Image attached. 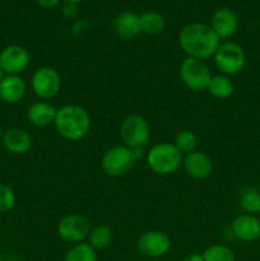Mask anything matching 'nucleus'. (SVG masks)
<instances>
[{
    "mask_svg": "<svg viewBox=\"0 0 260 261\" xmlns=\"http://www.w3.org/2000/svg\"><path fill=\"white\" fill-rule=\"evenodd\" d=\"M178 46L188 58L204 60L213 58L222 40L212 27L203 22H191L178 32Z\"/></svg>",
    "mask_w": 260,
    "mask_h": 261,
    "instance_id": "nucleus-1",
    "label": "nucleus"
},
{
    "mask_svg": "<svg viewBox=\"0 0 260 261\" xmlns=\"http://www.w3.org/2000/svg\"><path fill=\"white\" fill-rule=\"evenodd\" d=\"M54 126L63 139L78 142L86 138L91 130V116L88 111L79 105H64L56 111Z\"/></svg>",
    "mask_w": 260,
    "mask_h": 261,
    "instance_id": "nucleus-2",
    "label": "nucleus"
},
{
    "mask_svg": "<svg viewBox=\"0 0 260 261\" xmlns=\"http://www.w3.org/2000/svg\"><path fill=\"white\" fill-rule=\"evenodd\" d=\"M184 154L168 142L154 144L145 155L148 167L152 172L160 176H168L175 173L183 166Z\"/></svg>",
    "mask_w": 260,
    "mask_h": 261,
    "instance_id": "nucleus-3",
    "label": "nucleus"
},
{
    "mask_svg": "<svg viewBox=\"0 0 260 261\" xmlns=\"http://www.w3.org/2000/svg\"><path fill=\"white\" fill-rule=\"evenodd\" d=\"M134 149L126 145H115L109 148L101 158V168L107 176L120 177L132 171L137 163Z\"/></svg>",
    "mask_w": 260,
    "mask_h": 261,
    "instance_id": "nucleus-4",
    "label": "nucleus"
},
{
    "mask_svg": "<svg viewBox=\"0 0 260 261\" xmlns=\"http://www.w3.org/2000/svg\"><path fill=\"white\" fill-rule=\"evenodd\" d=\"M214 65L221 74L227 76L236 75L241 73L246 64V54L244 48L236 42L224 41L221 42L213 55Z\"/></svg>",
    "mask_w": 260,
    "mask_h": 261,
    "instance_id": "nucleus-5",
    "label": "nucleus"
},
{
    "mask_svg": "<svg viewBox=\"0 0 260 261\" xmlns=\"http://www.w3.org/2000/svg\"><path fill=\"white\" fill-rule=\"evenodd\" d=\"M119 135L126 147L132 149L144 148L150 139V125L142 115H127L120 124Z\"/></svg>",
    "mask_w": 260,
    "mask_h": 261,
    "instance_id": "nucleus-6",
    "label": "nucleus"
},
{
    "mask_svg": "<svg viewBox=\"0 0 260 261\" xmlns=\"http://www.w3.org/2000/svg\"><path fill=\"white\" fill-rule=\"evenodd\" d=\"M178 75H180L184 86L193 92H200L206 89L212 78L211 69L206 65L205 61L188 58V56L181 61L180 68H178Z\"/></svg>",
    "mask_w": 260,
    "mask_h": 261,
    "instance_id": "nucleus-7",
    "label": "nucleus"
},
{
    "mask_svg": "<svg viewBox=\"0 0 260 261\" xmlns=\"http://www.w3.org/2000/svg\"><path fill=\"white\" fill-rule=\"evenodd\" d=\"M61 88V76L53 66H41L31 76V89L41 101H48L59 94Z\"/></svg>",
    "mask_w": 260,
    "mask_h": 261,
    "instance_id": "nucleus-8",
    "label": "nucleus"
},
{
    "mask_svg": "<svg viewBox=\"0 0 260 261\" xmlns=\"http://www.w3.org/2000/svg\"><path fill=\"white\" fill-rule=\"evenodd\" d=\"M92 226L91 222L82 214L70 213L59 221L56 232L63 241L69 244H81L88 237Z\"/></svg>",
    "mask_w": 260,
    "mask_h": 261,
    "instance_id": "nucleus-9",
    "label": "nucleus"
},
{
    "mask_svg": "<svg viewBox=\"0 0 260 261\" xmlns=\"http://www.w3.org/2000/svg\"><path fill=\"white\" fill-rule=\"evenodd\" d=\"M171 249V239L166 232L160 229H149L138 237L137 250L140 255L150 259L161 257Z\"/></svg>",
    "mask_w": 260,
    "mask_h": 261,
    "instance_id": "nucleus-10",
    "label": "nucleus"
},
{
    "mask_svg": "<svg viewBox=\"0 0 260 261\" xmlns=\"http://www.w3.org/2000/svg\"><path fill=\"white\" fill-rule=\"evenodd\" d=\"M31 55L22 45H9L0 51V68L7 75H20L28 68Z\"/></svg>",
    "mask_w": 260,
    "mask_h": 261,
    "instance_id": "nucleus-11",
    "label": "nucleus"
},
{
    "mask_svg": "<svg viewBox=\"0 0 260 261\" xmlns=\"http://www.w3.org/2000/svg\"><path fill=\"white\" fill-rule=\"evenodd\" d=\"M212 30L221 40L232 37L239 28V17L231 8H218L211 18Z\"/></svg>",
    "mask_w": 260,
    "mask_h": 261,
    "instance_id": "nucleus-12",
    "label": "nucleus"
},
{
    "mask_svg": "<svg viewBox=\"0 0 260 261\" xmlns=\"http://www.w3.org/2000/svg\"><path fill=\"white\" fill-rule=\"evenodd\" d=\"M183 167L190 177L196 178V180L209 177L213 172L212 158L201 150H194L184 155Z\"/></svg>",
    "mask_w": 260,
    "mask_h": 261,
    "instance_id": "nucleus-13",
    "label": "nucleus"
},
{
    "mask_svg": "<svg viewBox=\"0 0 260 261\" xmlns=\"http://www.w3.org/2000/svg\"><path fill=\"white\" fill-rule=\"evenodd\" d=\"M231 229L240 241L254 242L260 237V219L254 214L244 213L235 218Z\"/></svg>",
    "mask_w": 260,
    "mask_h": 261,
    "instance_id": "nucleus-14",
    "label": "nucleus"
},
{
    "mask_svg": "<svg viewBox=\"0 0 260 261\" xmlns=\"http://www.w3.org/2000/svg\"><path fill=\"white\" fill-rule=\"evenodd\" d=\"M32 137L30 133L19 127H12L3 133L2 144L12 154H25L32 148Z\"/></svg>",
    "mask_w": 260,
    "mask_h": 261,
    "instance_id": "nucleus-15",
    "label": "nucleus"
},
{
    "mask_svg": "<svg viewBox=\"0 0 260 261\" xmlns=\"http://www.w3.org/2000/svg\"><path fill=\"white\" fill-rule=\"evenodd\" d=\"M112 25L115 33L124 40H134L142 33L139 15L130 10L119 13L115 17Z\"/></svg>",
    "mask_w": 260,
    "mask_h": 261,
    "instance_id": "nucleus-16",
    "label": "nucleus"
},
{
    "mask_svg": "<svg viewBox=\"0 0 260 261\" xmlns=\"http://www.w3.org/2000/svg\"><path fill=\"white\" fill-rule=\"evenodd\" d=\"M27 93V84L20 75H5L0 83V101L15 105L22 101Z\"/></svg>",
    "mask_w": 260,
    "mask_h": 261,
    "instance_id": "nucleus-17",
    "label": "nucleus"
},
{
    "mask_svg": "<svg viewBox=\"0 0 260 261\" xmlns=\"http://www.w3.org/2000/svg\"><path fill=\"white\" fill-rule=\"evenodd\" d=\"M58 109L47 101H36L28 107L27 119L33 126L46 127L54 125Z\"/></svg>",
    "mask_w": 260,
    "mask_h": 261,
    "instance_id": "nucleus-18",
    "label": "nucleus"
},
{
    "mask_svg": "<svg viewBox=\"0 0 260 261\" xmlns=\"http://www.w3.org/2000/svg\"><path fill=\"white\" fill-rule=\"evenodd\" d=\"M205 91L213 98L227 99L233 94L235 84L229 76L223 75V74H218V75H212Z\"/></svg>",
    "mask_w": 260,
    "mask_h": 261,
    "instance_id": "nucleus-19",
    "label": "nucleus"
},
{
    "mask_svg": "<svg viewBox=\"0 0 260 261\" xmlns=\"http://www.w3.org/2000/svg\"><path fill=\"white\" fill-rule=\"evenodd\" d=\"M139 19L142 33H145V35H160L166 28L165 17L155 10H147L142 13L139 15Z\"/></svg>",
    "mask_w": 260,
    "mask_h": 261,
    "instance_id": "nucleus-20",
    "label": "nucleus"
},
{
    "mask_svg": "<svg viewBox=\"0 0 260 261\" xmlns=\"http://www.w3.org/2000/svg\"><path fill=\"white\" fill-rule=\"evenodd\" d=\"M112 239H114L112 229L106 224H98V226L91 228L88 237H87V242L89 244V246L98 251V250H105L106 247H109L111 245Z\"/></svg>",
    "mask_w": 260,
    "mask_h": 261,
    "instance_id": "nucleus-21",
    "label": "nucleus"
},
{
    "mask_svg": "<svg viewBox=\"0 0 260 261\" xmlns=\"http://www.w3.org/2000/svg\"><path fill=\"white\" fill-rule=\"evenodd\" d=\"M64 261H97V252L88 242H81L68 250Z\"/></svg>",
    "mask_w": 260,
    "mask_h": 261,
    "instance_id": "nucleus-22",
    "label": "nucleus"
},
{
    "mask_svg": "<svg viewBox=\"0 0 260 261\" xmlns=\"http://www.w3.org/2000/svg\"><path fill=\"white\" fill-rule=\"evenodd\" d=\"M240 208L247 214L260 213V191L255 188H247L241 193L239 199Z\"/></svg>",
    "mask_w": 260,
    "mask_h": 261,
    "instance_id": "nucleus-23",
    "label": "nucleus"
},
{
    "mask_svg": "<svg viewBox=\"0 0 260 261\" xmlns=\"http://www.w3.org/2000/svg\"><path fill=\"white\" fill-rule=\"evenodd\" d=\"M204 261H235V254L223 244H214L206 247L203 252Z\"/></svg>",
    "mask_w": 260,
    "mask_h": 261,
    "instance_id": "nucleus-24",
    "label": "nucleus"
},
{
    "mask_svg": "<svg viewBox=\"0 0 260 261\" xmlns=\"http://www.w3.org/2000/svg\"><path fill=\"white\" fill-rule=\"evenodd\" d=\"M173 144L183 154H188V153L196 150L198 138H196L195 133L191 132V130H181L176 134Z\"/></svg>",
    "mask_w": 260,
    "mask_h": 261,
    "instance_id": "nucleus-25",
    "label": "nucleus"
},
{
    "mask_svg": "<svg viewBox=\"0 0 260 261\" xmlns=\"http://www.w3.org/2000/svg\"><path fill=\"white\" fill-rule=\"evenodd\" d=\"M17 203V195L14 190L7 184L0 182V214L12 211Z\"/></svg>",
    "mask_w": 260,
    "mask_h": 261,
    "instance_id": "nucleus-26",
    "label": "nucleus"
},
{
    "mask_svg": "<svg viewBox=\"0 0 260 261\" xmlns=\"http://www.w3.org/2000/svg\"><path fill=\"white\" fill-rule=\"evenodd\" d=\"M60 12H61V15H63L65 19H74V18L78 17L79 14L78 4H73V3H63Z\"/></svg>",
    "mask_w": 260,
    "mask_h": 261,
    "instance_id": "nucleus-27",
    "label": "nucleus"
},
{
    "mask_svg": "<svg viewBox=\"0 0 260 261\" xmlns=\"http://www.w3.org/2000/svg\"><path fill=\"white\" fill-rule=\"evenodd\" d=\"M61 0H35L36 4L41 8H45V9H53L56 8L60 4Z\"/></svg>",
    "mask_w": 260,
    "mask_h": 261,
    "instance_id": "nucleus-28",
    "label": "nucleus"
},
{
    "mask_svg": "<svg viewBox=\"0 0 260 261\" xmlns=\"http://www.w3.org/2000/svg\"><path fill=\"white\" fill-rule=\"evenodd\" d=\"M183 261H204V257H203V254H199V252H191V254L186 255Z\"/></svg>",
    "mask_w": 260,
    "mask_h": 261,
    "instance_id": "nucleus-29",
    "label": "nucleus"
},
{
    "mask_svg": "<svg viewBox=\"0 0 260 261\" xmlns=\"http://www.w3.org/2000/svg\"><path fill=\"white\" fill-rule=\"evenodd\" d=\"M63 3H73V4H81L84 0H61Z\"/></svg>",
    "mask_w": 260,
    "mask_h": 261,
    "instance_id": "nucleus-30",
    "label": "nucleus"
},
{
    "mask_svg": "<svg viewBox=\"0 0 260 261\" xmlns=\"http://www.w3.org/2000/svg\"><path fill=\"white\" fill-rule=\"evenodd\" d=\"M5 75H7V74H5L4 71H3V69L0 68V83H2V81H3V79L5 78Z\"/></svg>",
    "mask_w": 260,
    "mask_h": 261,
    "instance_id": "nucleus-31",
    "label": "nucleus"
},
{
    "mask_svg": "<svg viewBox=\"0 0 260 261\" xmlns=\"http://www.w3.org/2000/svg\"><path fill=\"white\" fill-rule=\"evenodd\" d=\"M3 129H2V126H0V143H2V138H3Z\"/></svg>",
    "mask_w": 260,
    "mask_h": 261,
    "instance_id": "nucleus-32",
    "label": "nucleus"
},
{
    "mask_svg": "<svg viewBox=\"0 0 260 261\" xmlns=\"http://www.w3.org/2000/svg\"><path fill=\"white\" fill-rule=\"evenodd\" d=\"M0 261H3V260H2V259H0Z\"/></svg>",
    "mask_w": 260,
    "mask_h": 261,
    "instance_id": "nucleus-33",
    "label": "nucleus"
}]
</instances>
